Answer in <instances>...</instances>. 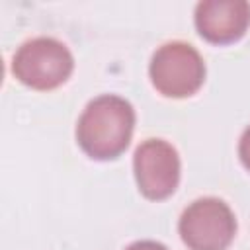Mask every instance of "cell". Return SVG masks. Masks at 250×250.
<instances>
[{
    "instance_id": "obj_6",
    "label": "cell",
    "mask_w": 250,
    "mask_h": 250,
    "mask_svg": "<svg viewBox=\"0 0 250 250\" xmlns=\"http://www.w3.org/2000/svg\"><path fill=\"white\" fill-rule=\"evenodd\" d=\"M193 21L197 33L213 45H230L244 37L250 25V2L246 0H203L195 6Z\"/></svg>"
},
{
    "instance_id": "obj_2",
    "label": "cell",
    "mask_w": 250,
    "mask_h": 250,
    "mask_svg": "<svg viewBox=\"0 0 250 250\" xmlns=\"http://www.w3.org/2000/svg\"><path fill=\"white\" fill-rule=\"evenodd\" d=\"M74 70V57L70 49L47 35L23 41L12 59V74L33 90H55L62 86Z\"/></svg>"
},
{
    "instance_id": "obj_1",
    "label": "cell",
    "mask_w": 250,
    "mask_h": 250,
    "mask_svg": "<svg viewBox=\"0 0 250 250\" xmlns=\"http://www.w3.org/2000/svg\"><path fill=\"white\" fill-rule=\"evenodd\" d=\"M135 121L129 100L117 94L96 96L76 121V143L92 160H115L127 150Z\"/></svg>"
},
{
    "instance_id": "obj_4",
    "label": "cell",
    "mask_w": 250,
    "mask_h": 250,
    "mask_svg": "<svg viewBox=\"0 0 250 250\" xmlns=\"http://www.w3.org/2000/svg\"><path fill=\"white\" fill-rule=\"evenodd\" d=\"M236 217L219 197H199L180 215L178 232L189 250H227L236 234Z\"/></svg>"
},
{
    "instance_id": "obj_7",
    "label": "cell",
    "mask_w": 250,
    "mask_h": 250,
    "mask_svg": "<svg viewBox=\"0 0 250 250\" xmlns=\"http://www.w3.org/2000/svg\"><path fill=\"white\" fill-rule=\"evenodd\" d=\"M238 158H240L242 166L250 172V125L242 131V135L238 139Z\"/></svg>"
},
{
    "instance_id": "obj_8",
    "label": "cell",
    "mask_w": 250,
    "mask_h": 250,
    "mask_svg": "<svg viewBox=\"0 0 250 250\" xmlns=\"http://www.w3.org/2000/svg\"><path fill=\"white\" fill-rule=\"evenodd\" d=\"M125 250H168V248L158 240H135L129 246H125Z\"/></svg>"
},
{
    "instance_id": "obj_3",
    "label": "cell",
    "mask_w": 250,
    "mask_h": 250,
    "mask_svg": "<svg viewBox=\"0 0 250 250\" xmlns=\"http://www.w3.org/2000/svg\"><path fill=\"white\" fill-rule=\"evenodd\" d=\"M205 61L201 53L186 41L162 43L150 59L148 76L164 98H189L205 82Z\"/></svg>"
},
{
    "instance_id": "obj_5",
    "label": "cell",
    "mask_w": 250,
    "mask_h": 250,
    "mask_svg": "<svg viewBox=\"0 0 250 250\" xmlns=\"http://www.w3.org/2000/svg\"><path fill=\"white\" fill-rule=\"evenodd\" d=\"M133 174L139 191L146 199L162 201L178 189L182 176L180 154L164 139H146L135 148Z\"/></svg>"
}]
</instances>
